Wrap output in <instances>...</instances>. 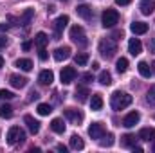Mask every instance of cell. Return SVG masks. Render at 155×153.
Returning a JSON list of instances; mask_svg holds the SVG:
<instances>
[{
	"label": "cell",
	"instance_id": "obj_37",
	"mask_svg": "<svg viewBox=\"0 0 155 153\" xmlns=\"http://www.w3.org/2000/svg\"><path fill=\"white\" fill-rule=\"evenodd\" d=\"M38 58L41 60V61H45V60H47V50H45V49H40V50H38Z\"/></svg>",
	"mask_w": 155,
	"mask_h": 153
},
{
	"label": "cell",
	"instance_id": "obj_9",
	"mask_svg": "<svg viewBox=\"0 0 155 153\" xmlns=\"http://www.w3.org/2000/svg\"><path fill=\"white\" fill-rule=\"evenodd\" d=\"M139 119H141V114H139V112H130L128 115H124L123 126H124V128H132V126H135V124L139 122Z\"/></svg>",
	"mask_w": 155,
	"mask_h": 153
},
{
	"label": "cell",
	"instance_id": "obj_39",
	"mask_svg": "<svg viewBox=\"0 0 155 153\" xmlns=\"http://www.w3.org/2000/svg\"><path fill=\"white\" fill-rule=\"evenodd\" d=\"M38 97H40V94L36 92V90H33V92L29 94V101H33V99H38Z\"/></svg>",
	"mask_w": 155,
	"mask_h": 153
},
{
	"label": "cell",
	"instance_id": "obj_22",
	"mask_svg": "<svg viewBox=\"0 0 155 153\" xmlns=\"http://www.w3.org/2000/svg\"><path fill=\"white\" fill-rule=\"evenodd\" d=\"M76 13H78V16H81L83 20H88V18L92 16V9H90L88 5H85V4H83V5H78Z\"/></svg>",
	"mask_w": 155,
	"mask_h": 153
},
{
	"label": "cell",
	"instance_id": "obj_41",
	"mask_svg": "<svg viewBox=\"0 0 155 153\" xmlns=\"http://www.w3.org/2000/svg\"><path fill=\"white\" fill-rule=\"evenodd\" d=\"M117 5H128V4H132V0H116Z\"/></svg>",
	"mask_w": 155,
	"mask_h": 153
},
{
	"label": "cell",
	"instance_id": "obj_6",
	"mask_svg": "<svg viewBox=\"0 0 155 153\" xmlns=\"http://www.w3.org/2000/svg\"><path fill=\"white\" fill-rule=\"evenodd\" d=\"M71 38L74 40L76 43H79V45H87V36H85V31H83L81 25L71 27Z\"/></svg>",
	"mask_w": 155,
	"mask_h": 153
},
{
	"label": "cell",
	"instance_id": "obj_31",
	"mask_svg": "<svg viewBox=\"0 0 155 153\" xmlns=\"http://www.w3.org/2000/svg\"><path fill=\"white\" fill-rule=\"evenodd\" d=\"M135 135H132V133H126L124 137H123V141H121V144L123 146H126V148H132V146H135Z\"/></svg>",
	"mask_w": 155,
	"mask_h": 153
},
{
	"label": "cell",
	"instance_id": "obj_29",
	"mask_svg": "<svg viewBox=\"0 0 155 153\" xmlns=\"http://www.w3.org/2000/svg\"><path fill=\"white\" fill-rule=\"evenodd\" d=\"M116 69H117L119 74H124V72L128 70V60H126V58H119L117 63H116Z\"/></svg>",
	"mask_w": 155,
	"mask_h": 153
},
{
	"label": "cell",
	"instance_id": "obj_45",
	"mask_svg": "<svg viewBox=\"0 0 155 153\" xmlns=\"http://www.w3.org/2000/svg\"><path fill=\"white\" fill-rule=\"evenodd\" d=\"M132 150L135 153H143V148H139V146H132Z\"/></svg>",
	"mask_w": 155,
	"mask_h": 153
},
{
	"label": "cell",
	"instance_id": "obj_1",
	"mask_svg": "<svg viewBox=\"0 0 155 153\" xmlns=\"http://www.w3.org/2000/svg\"><path fill=\"white\" fill-rule=\"evenodd\" d=\"M132 101H134V97L130 94H126V92H114L112 97H110V106H112V110L119 112V110H124L126 106H130Z\"/></svg>",
	"mask_w": 155,
	"mask_h": 153
},
{
	"label": "cell",
	"instance_id": "obj_21",
	"mask_svg": "<svg viewBox=\"0 0 155 153\" xmlns=\"http://www.w3.org/2000/svg\"><path fill=\"white\" fill-rule=\"evenodd\" d=\"M88 96H90V94H88V90H87L85 86H78L76 92H74V99H76V101H79V103H85Z\"/></svg>",
	"mask_w": 155,
	"mask_h": 153
},
{
	"label": "cell",
	"instance_id": "obj_2",
	"mask_svg": "<svg viewBox=\"0 0 155 153\" xmlns=\"http://www.w3.org/2000/svg\"><path fill=\"white\" fill-rule=\"evenodd\" d=\"M99 52H101L103 58L108 60V58H112V56L117 52V45L110 38H105V40L99 41Z\"/></svg>",
	"mask_w": 155,
	"mask_h": 153
},
{
	"label": "cell",
	"instance_id": "obj_25",
	"mask_svg": "<svg viewBox=\"0 0 155 153\" xmlns=\"http://www.w3.org/2000/svg\"><path fill=\"white\" fill-rule=\"evenodd\" d=\"M47 43H49V36H47L45 33H38V34L35 36V45H36L38 49H45Z\"/></svg>",
	"mask_w": 155,
	"mask_h": 153
},
{
	"label": "cell",
	"instance_id": "obj_3",
	"mask_svg": "<svg viewBox=\"0 0 155 153\" xmlns=\"http://www.w3.org/2000/svg\"><path fill=\"white\" fill-rule=\"evenodd\" d=\"M25 141V132L20 126H11L7 132V144H18Z\"/></svg>",
	"mask_w": 155,
	"mask_h": 153
},
{
	"label": "cell",
	"instance_id": "obj_8",
	"mask_svg": "<svg viewBox=\"0 0 155 153\" xmlns=\"http://www.w3.org/2000/svg\"><path fill=\"white\" fill-rule=\"evenodd\" d=\"M105 133H107V132H105V126H103L101 122H92V124L88 126V135H90L92 139H96V141H99Z\"/></svg>",
	"mask_w": 155,
	"mask_h": 153
},
{
	"label": "cell",
	"instance_id": "obj_46",
	"mask_svg": "<svg viewBox=\"0 0 155 153\" xmlns=\"http://www.w3.org/2000/svg\"><path fill=\"white\" fill-rule=\"evenodd\" d=\"M56 150H58V151H67V148H65V146H63V144H60V146H58V148H56Z\"/></svg>",
	"mask_w": 155,
	"mask_h": 153
},
{
	"label": "cell",
	"instance_id": "obj_18",
	"mask_svg": "<svg viewBox=\"0 0 155 153\" xmlns=\"http://www.w3.org/2000/svg\"><path fill=\"white\" fill-rule=\"evenodd\" d=\"M33 16H35V9H25V11L22 13V16H20L18 24H20V25H25V27H27V25L31 24Z\"/></svg>",
	"mask_w": 155,
	"mask_h": 153
},
{
	"label": "cell",
	"instance_id": "obj_12",
	"mask_svg": "<svg viewBox=\"0 0 155 153\" xmlns=\"http://www.w3.org/2000/svg\"><path fill=\"white\" fill-rule=\"evenodd\" d=\"M65 117L72 122H81L83 121V112L81 110H76V108H67L65 110Z\"/></svg>",
	"mask_w": 155,
	"mask_h": 153
},
{
	"label": "cell",
	"instance_id": "obj_20",
	"mask_svg": "<svg viewBox=\"0 0 155 153\" xmlns=\"http://www.w3.org/2000/svg\"><path fill=\"white\" fill-rule=\"evenodd\" d=\"M51 130L54 132V133H63L65 132V122H63V119H52L51 121Z\"/></svg>",
	"mask_w": 155,
	"mask_h": 153
},
{
	"label": "cell",
	"instance_id": "obj_38",
	"mask_svg": "<svg viewBox=\"0 0 155 153\" xmlns=\"http://www.w3.org/2000/svg\"><path fill=\"white\" fill-rule=\"evenodd\" d=\"M83 79H85L87 83H92V81H94V76H92L90 72H85V74H83Z\"/></svg>",
	"mask_w": 155,
	"mask_h": 153
},
{
	"label": "cell",
	"instance_id": "obj_33",
	"mask_svg": "<svg viewBox=\"0 0 155 153\" xmlns=\"http://www.w3.org/2000/svg\"><path fill=\"white\" fill-rule=\"evenodd\" d=\"M36 110H38L40 115H49L51 112H52V106H51V105H47V103H40Z\"/></svg>",
	"mask_w": 155,
	"mask_h": 153
},
{
	"label": "cell",
	"instance_id": "obj_10",
	"mask_svg": "<svg viewBox=\"0 0 155 153\" xmlns=\"http://www.w3.org/2000/svg\"><path fill=\"white\" fill-rule=\"evenodd\" d=\"M24 122L27 124V130H29L33 135H36L40 132V122L33 117V115H25V117H24Z\"/></svg>",
	"mask_w": 155,
	"mask_h": 153
},
{
	"label": "cell",
	"instance_id": "obj_17",
	"mask_svg": "<svg viewBox=\"0 0 155 153\" xmlns=\"http://www.w3.org/2000/svg\"><path fill=\"white\" fill-rule=\"evenodd\" d=\"M38 81H40V85H51V83L54 81L52 70H41L40 76H38Z\"/></svg>",
	"mask_w": 155,
	"mask_h": 153
},
{
	"label": "cell",
	"instance_id": "obj_49",
	"mask_svg": "<svg viewBox=\"0 0 155 153\" xmlns=\"http://www.w3.org/2000/svg\"><path fill=\"white\" fill-rule=\"evenodd\" d=\"M152 74H155V61L152 63Z\"/></svg>",
	"mask_w": 155,
	"mask_h": 153
},
{
	"label": "cell",
	"instance_id": "obj_7",
	"mask_svg": "<svg viewBox=\"0 0 155 153\" xmlns=\"http://www.w3.org/2000/svg\"><path fill=\"white\" fill-rule=\"evenodd\" d=\"M78 72L74 67H65L63 70H61V74H60V79H61V83L63 85H71L74 79H76Z\"/></svg>",
	"mask_w": 155,
	"mask_h": 153
},
{
	"label": "cell",
	"instance_id": "obj_23",
	"mask_svg": "<svg viewBox=\"0 0 155 153\" xmlns=\"http://www.w3.org/2000/svg\"><path fill=\"white\" fill-rule=\"evenodd\" d=\"M139 7H141V13L143 15H152L153 9H155V2H152V0H143Z\"/></svg>",
	"mask_w": 155,
	"mask_h": 153
},
{
	"label": "cell",
	"instance_id": "obj_15",
	"mask_svg": "<svg viewBox=\"0 0 155 153\" xmlns=\"http://www.w3.org/2000/svg\"><path fill=\"white\" fill-rule=\"evenodd\" d=\"M130 31L134 34H144V33H148V24H144V22H134L130 25Z\"/></svg>",
	"mask_w": 155,
	"mask_h": 153
},
{
	"label": "cell",
	"instance_id": "obj_16",
	"mask_svg": "<svg viewBox=\"0 0 155 153\" xmlns=\"http://www.w3.org/2000/svg\"><path fill=\"white\" fill-rule=\"evenodd\" d=\"M9 83H11V86H15V88H24V86L27 85V79H25L24 76L13 74V76L9 77Z\"/></svg>",
	"mask_w": 155,
	"mask_h": 153
},
{
	"label": "cell",
	"instance_id": "obj_5",
	"mask_svg": "<svg viewBox=\"0 0 155 153\" xmlns=\"http://www.w3.org/2000/svg\"><path fill=\"white\" fill-rule=\"evenodd\" d=\"M67 24H69V16L67 15H60L58 18H56V22H54V40H60L61 36V33H63V29L67 27Z\"/></svg>",
	"mask_w": 155,
	"mask_h": 153
},
{
	"label": "cell",
	"instance_id": "obj_48",
	"mask_svg": "<svg viewBox=\"0 0 155 153\" xmlns=\"http://www.w3.org/2000/svg\"><path fill=\"white\" fill-rule=\"evenodd\" d=\"M2 67H4V58L0 56V69H2Z\"/></svg>",
	"mask_w": 155,
	"mask_h": 153
},
{
	"label": "cell",
	"instance_id": "obj_42",
	"mask_svg": "<svg viewBox=\"0 0 155 153\" xmlns=\"http://www.w3.org/2000/svg\"><path fill=\"white\" fill-rule=\"evenodd\" d=\"M5 45H7V38L5 36H0V49H4Z\"/></svg>",
	"mask_w": 155,
	"mask_h": 153
},
{
	"label": "cell",
	"instance_id": "obj_44",
	"mask_svg": "<svg viewBox=\"0 0 155 153\" xmlns=\"http://www.w3.org/2000/svg\"><path fill=\"white\" fill-rule=\"evenodd\" d=\"M7 29H9L7 24H0V33H4V31H7Z\"/></svg>",
	"mask_w": 155,
	"mask_h": 153
},
{
	"label": "cell",
	"instance_id": "obj_11",
	"mask_svg": "<svg viewBox=\"0 0 155 153\" xmlns=\"http://www.w3.org/2000/svg\"><path fill=\"white\" fill-rule=\"evenodd\" d=\"M128 50H130L132 56H139L141 50H143V43H141V40L130 38V41H128Z\"/></svg>",
	"mask_w": 155,
	"mask_h": 153
},
{
	"label": "cell",
	"instance_id": "obj_26",
	"mask_svg": "<svg viewBox=\"0 0 155 153\" xmlns=\"http://www.w3.org/2000/svg\"><path fill=\"white\" fill-rule=\"evenodd\" d=\"M137 69H139V74H141L143 77H150L152 76V67H150L146 61H139Z\"/></svg>",
	"mask_w": 155,
	"mask_h": 153
},
{
	"label": "cell",
	"instance_id": "obj_30",
	"mask_svg": "<svg viewBox=\"0 0 155 153\" xmlns=\"http://www.w3.org/2000/svg\"><path fill=\"white\" fill-rule=\"evenodd\" d=\"M112 144H114V135H112V133H108L107 137L103 135V137L99 139V146H101V148H110Z\"/></svg>",
	"mask_w": 155,
	"mask_h": 153
},
{
	"label": "cell",
	"instance_id": "obj_47",
	"mask_svg": "<svg viewBox=\"0 0 155 153\" xmlns=\"http://www.w3.org/2000/svg\"><path fill=\"white\" fill-rule=\"evenodd\" d=\"M97 67H99V63H97V61H92V69H94V70H96V69H97Z\"/></svg>",
	"mask_w": 155,
	"mask_h": 153
},
{
	"label": "cell",
	"instance_id": "obj_40",
	"mask_svg": "<svg viewBox=\"0 0 155 153\" xmlns=\"http://www.w3.org/2000/svg\"><path fill=\"white\" fill-rule=\"evenodd\" d=\"M148 49H150V52H155V38L150 40V43H148Z\"/></svg>",
	"mask_w": 155,
	"mask_h": 153
},
{
	"label": "cell",
	"instance_id": "obj_34",
	"mask_svg": "<svg viewBox=\"0 0 155 153\" xmlns=\"http://www.w3.org/2000/svg\"><path fill=\"white\" fill-rule=\"evenodd\" d=\"M74 61H76V65H87V63H88V54H87V52L78 54L76 58H74Z\"/></svg>",
	"mask_w": 155,
	"mask_h": 153
},
{
	"label": "cell",
	"instance_id": "obj_32",
	"mask_svg": "<svg viewBox=\"0 0 155 153\" xmlns=\"http://www.w3.org/2000/svg\"><path fill=\"white\" fill-rule=\"evenodd\" d=\"M11 115H13V108H11L9 105H2V106H0V117H2V119H9Z\"/></svg>",
	"mask_w": 155,
	"mask_h": 153
},
{
	"label": "cell",
	"instance_id": "obj_19",
	"mask_svg": "<svg viewBox=\"0 0 155 153\" xmlns=\"http://www.w3.org/2000/svg\"><path fill=\"white\" fill-rule=\"evenodd\" d=\"M90 108H92V112H99V110L103 108V97H101V94H94V96H92V99H90Z\"/></svg>",
	"mask_w": 155,
	"mask_h": 153
},
{
	"label": "cell",
	"instance_id": "obj_27",
	"mask_svg": "<svg viewBox=\"0 0 155 153\" xmlns=\"http://www.w3.org/2000/svg\"><path fill=\"white\" fill-rule=\"evenodd\" d=\"M71 148L72 150H83L85 148V142H83V139L79 135H72L71 137Z\"/></svg>",
	"mask_w": 155,
	"mask_h": 153
},
{
	"label": "cell",
	"instance_id": "obj_36",
	"mask_svg": "<svg viewBox=\"0 0 155 153\" xmlns=\"http://www.w3.org/2000/svg\"><path fill=\"white\" fill-rule=\"evenodd\" d=\"M148 101H150L152 105H155V85L150 88V92H148Z\"/></svg>",
	"mask_w": 155,
	"mask_h": 153
},
{
	"label": "cell",
	"instance_id": "obj_4",
	"mask_svg": "<svg viewBox=\"0 0 155 153\" xmlns=\"http://www.w3.org/2000/svg\"><path fill=\"white\" fill-rule=\"evenodd\" d=\"M101 22H103V27H114L117 22H119V13L116 9H105L103 11V16H101Z\"/></svg>",
	"mask_w": 155,
	"mask_h": 153
},
{
	"label": "cell",
	"instance_id": "obj_35",
	"mask_svg": "<svg viewBox=\"0 0 155 153\" xmlns=\"http://www.w3.org/2000/svg\"><path fill=\"white\" fill-rule=\"evenodd\" d=\"M15 94L9 92V90H0V99H13Z\"/></svg>",
	"mask_w": 155,
	"mask_h": 153
},
{
	"label": "cell",
	"instance_id": "obj_28",
	"mask_svg": "<svg viewBox=\"0 0 155 153\" xmlns=\"http://www.w3.org/2000/svg\"><path fill=\"white\" fill-rule=\"evenodd\" d=\"M99 83L105 85V86H108V85L112 83V74H110L108 70H101V72H99Z\"/></svg>",
	"mask_w": 155,
	"mask_h": 153
},
{
	"label": "cell",
	"instance_id": "obj_14",
	"mask_svg": "<svg viewBox=\"0 0 155 153\" xmlns=\"http://www.w3.org/2000/svg\"><path fill=\"white\" fill-rule=\"evenodd\" d=\"M71 56V47H58L56 50H54V60L56 61H63V60H67Z\"/></svg>",
	"mask_w": 155,
	"mask_h": 153
},
{
	"label": "cell",
	"instance_id": "obj_43",
	"mask_svg": "<svg viewBox=\"0 0 155 153\" xmlns=\"http://www.w3.org/2000/svg\"><path fill=\"white\" fill-rule=\"evenodd\" d=\"M31 45H33L31 41H25V43L22 45V49H24V50H29V49H31Z\"/></svg>",
	"mask_w": 155,
	"mask_h": 153
},
{
	"label": "cell",
	"instance_id": "obj_50",
	"mask_svg": "<svg viewBox=\"0 0 155 153\" xmlns=\"http://www.w3.org/2000/svg\"><path fill=\"white\" fill-rule=\"evenodd\" d=\"M60 2H67V0H60Z\"/></svg>",
	"mask_w": 155,
	"mask_h": 153
},
{
	"label": "cell",
	"instance_id": "obj_13",
	"mask_svg": "<svg viewBox=\"0 0 155 153\" xmlns=\"http://www.w3.org/2000/svg\"><path fill=\"white\" fill-rule=\"evenodd\" d=\"M137 139L144 141V142H150V141H155V128H143L137 135Z\"/></svg>",
	"mask_w": 155,
	"mask_h": 153
},
{
	"label": "cell",
	"instance_id": "obj_51",
	"mask_svg": "<svg viewBox=\"0 0 155 153\" xmlns=\"http://www.w3.org/2000/svg\"><path fill=\"white\" fill-rule=\"evenodd\" d=\"M153 151H155V146H153Z\"/></svg>",
	"mask_w": 155,
	"mask_h": 153
},
{
	"label": "cell",
	"instance_id": "obj_24",
	"mask_svg": "<svg viewBox=\"0 0 155 153\" xmlns=\"http://www.w3.org/2000/svg\"><path fill=\"white\" fill-rule=\"evenodd\" d=\"M16 67H18L20 70H24V72H29V70L33 69V61H31L29 58H20V60L16 61Z\"/></svg>",
	"mask_w": 155,
	"mask_h": 153
}]
</instances>
